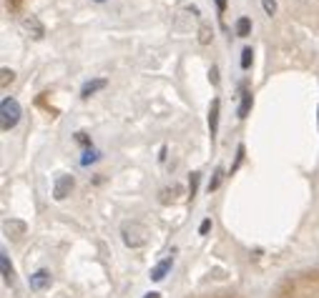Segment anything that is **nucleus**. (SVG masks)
I'll list each match as a JSON object with an SVG mask.
<instances>
[{
  "label": "nucleus",
  "mask_w": 319,
  "mask_h": 298,
  "mask_svg": "<svg viewBox=\"0 0 319 298\" xmlns=\"http://www.w3.org/2000/svg\"><path fill=\"white\" fill-rule=\"evenodd\" d=\"M219 98H214L211 103V110H209V130H211V138L216 135V128H219Z\"/></svg>",
  "instance_id": "obj_9"
},
{
  "label": "nucleus",
  "mask_w": 319,
  "mask_h": 298,
  "mask_svg": "<svg viewBox=\"0 0 319 298\" xmlns=\"http://www.w3.org/2000/svg\"><path fill=\"white\" fill-rule=\"evenodd\" d=\"M148 228L143 226V223H138V221H126L123 226H121V238H123V243L128 246V248H141V246H146V241H148Z\"/></svg>",
  "instance_id": "obj_1"
},
{
  "label": "nucleus",
  "mask_w": 319,
  "mask_h": 298,
  "mask_svg": "<svg viewBox=\"0 0 319 298\" xmlns=\"http://www.w3.org/2000/svg\"><path fill=\"white\" fill-rule=\"evenodd\" d=\"M249 33H251V20L249 18H239L236 20V35L239 38H246Z\"/></svg>",
  "instance_id": "obj_13"
},
{
  "label": "nucleus",
  "mask_w": 319,
  "mask_h": 298,
  "mask_svg": "<svg viewBox=\"0 0 319 298\" xmlns=\"http://www.w3.org/2000/svg\"><path fill=\"white\" fill-rule=\"evenodd\" d=\"M209 75H211V83H214V85H216V83H219V68H216V65H214V68H211V73H209Z\"/></svg>",
  "instance_id": "obj_22"
},
{
  "label": "nucleus",
  "mask_w": 319,
  "mask_h": 298,
  "mask_svg": "<svg viewBox=\"0 0 319 298\" xmlns=\"http://www.w3.org/2000/svg\"><path fill=\"white\" fill-rule=\"evenodd\" d=\"M316 113H319V110H316Z\"/></svg>",
  "instance_id": "obj_27"
},
{
  "label": "nucleus",
  "mask_w": 319,
  "mask_h": 298,
  "mask_svg": "<svg viewBox=\"0 0 319 298\" xmlns=\"http://www.w3.org/2000/svg\"><path fill=\"white\" fill-rule=\"evenodd\" d=\"M6 233H11V238H21L26 233V223L23 221H6Z\"/></svg>",
  "instance_id": "obj_10"
},
{
  "label": "nucleus",
  "mask_w": 319,
  "mask_h": 298,
  "mask_svg": "<svg viewBox=\"0 0 319 298\" xmlns=\"http://www.w3.org/2000/svg\"><path fill=\"white\" fill-rule=\"evenodd\" d=\"M73 188H76V178L73 176H58L56 183H53V198L56 201H66Z\"/></svg>",
  "instance_id": "obj_3"
},
{
  "label": "nucleus",
  "mask_w": 319,
  "mask_h": 298,
  "mask_svg": "<svg viewBox=\"0 0 319 298\" xmlns=\"http://www.w3.org/2000/svg\"><path fill=\"white\" fill-rule=\"evenodd\" d=\"M106 88V80L103 78H98V80H88L86 85H83V90H81V98H91L93 93H98V90H103Z\"/></svg>",
  "instance_id": "obj_8"
},
{
  "label": "nucleus",
  "mask_w": 319,
  "mask_h": 298,
  "mask_svg": "<svg viewBox=\"0 0 319 298\" xmlns=\"http://www.w3.org/2000/svg\"><path fill=\"white\" fill-rule=\"evenodd\" d=\"M98 3H101V0H98Z\"/></svg>",
  "instance_id": "obj_26"
},
{
  "label": "nucleus",
  "mask_w": 319,
  "mask_h": 298,
  "mask_svg": "<svg viewBox=\"0 0 319 298\" xmlns=\"http://www.w3.org/2000/svg\"><path fill=\"white\" fill-rule=\"evenodd\" d=\"M219 183H221V171H216V173H214V178H211V183H209V193H211Z\"/></svg>",
  "instance_id": "obj_19"
},
{
  "label": "nucleus",
  "mask_w": 319,
  "mask_h": 298,
  "mask_svg": "<svg viewBox=\"0 0 319 298\" xmlns=\"http://www.w3.org/2000/svg\"><path fill=\"white\" fill-rule=\"evenodd\" d=\"M216 5H219V10H224V5H226V0H216Z\"/></svg>",
  "instance_id": "obj_25"
},
{
  "label": "nucleus",
  "mask_w": 319,
  "mask_h": 298,
  "mask_svg": "<svg viewBox=\"0 0 319 298\" xmlns=\"http://www.w3.org/2000/svg\"><path fill=\"white\" fill-rule=\"evenodd\" d=\"M171 263H174L171 258H164L161 263H158V266L151 271V281H164V278H166V273L171 271Z\"/></svg>",
  "instance_id": "obj_7"
},
{
  "label": "nucleus",
  "mask_w": 319,
  "mask_h": 298,
  "mask_svg": "<svg viewBox=\"0 0 319 298\" xmlns=\"http://www.w3.org/2000/svg\"><path fill=\"white\" fill-rule=\"evenodd\" d=\"M251 103H254L251 93H249V90H244V93H241V105H239V118H246V115H249Z\"/></svg>",
  "instance_id": "obj_12"
},
{
  "label": "nucleus",
  "mask_w": 319,
  "mask_h": 298,
  "mask_svg": "<svg viewBox=\"0 0 319 298\" xmlns=\"http://www.w3.org/2000/svg\"><path fill=\"white\" fill-rule=\"evenodd\" d=\"M251 55H254L251 48H244V50H241V68H244V70H249V65H251Z\"/></svg>",
  "instance_id": "obj_16"
},
{
  "label": "nucleus",
  "mask_w": 319,
  "mask_h": 298,
  "mask_svg": "<svg viewBox=\"0 0 319 298\" xmlns=\"http://www.w3.org/2000/svg\"><path fill=\"white\" fill-rule=\"evenodd\" d=\"M21 25H23V30H26V33H31L36 40H41V38L46 35V28H43V23H41L36 15H23Z\"/></svg>",
  "instance_id": "obj_4"
},
{
  "label": "nucleus",
  "mask_w": 319,
  "mask_h": 298,
  "mask_svg": "<svg viewBox=\"0 0 319 298\" xmlns=\"http://www.w3.org/2000/svg\"><path fill=\"white\" fill-rule=\"evenodd\" d=\"M143 298H161V293H156V291H151V293H146Z\"/></svg>",
  "instance_id": "obj_24"
},
{
  "label": "nucleus",
  "mask_w": 319,
  "mask_h": 298,
  "mask_svg": "<svg viewBox=\"0 0 319 298\" xmlns=\"http://www.w3.org/2000/svg\"><path fill=\"white\" fill-rule=\"evenodd\" d=\"M96 158H98V153H96V151H88V153L83 156V161H81V163H83V166H88V163H91V161H96Z\"/></svg>",
  "instance_id": "obj_20"
},
{
  "label": "nucleus",
  "mask_w": 319,
  "mask_h": 298,
  "mask_svg": "<svg viewBox=\"0 0 319 298\" xmlns=\"http://www.w3.org/2000/svg\"><path fill=\"white\" fill-rule=\"evenodd\" d=\"M199 178H201L199 173H191V178H189V196H191V198L196 196V188H199Z\"/></svg>",
  "instance_id": "obj_17"
},
{
  "label": "nucleus",
  "mask_w": 319,
  "mask_h": 298,
  "mask_svg": "<svg viewBox=\"0 0 319 298\" xmlns=\"http://www.w3.org/2000/svg\"><path fill=\"white\" fill-rule=\"evenodd\" d=\"M0 75H3V78H0V85H3V88H8V85L16 80V73H13L11 68H3V70H0Z\"/></svg>",
  "instance_id": "obj_15"
},
{
  "label": "nucleus",
  "mask_w": 319,
  "mask_h": 298,
  "mask_svg": "<svg viewBox=\"0 0 319 298\" xmlns=\"http://www.w3.org/2000/svg\"><path fill=\"white\" fill-rule=\"evenodd\" d=\"M31 288H33V291H46V288H51V273H48V271H36V273L31 276Z\"/></svg>",
  "instance_id": "obj_5"
},
{
  "label": "nucleus",
  "mask_w": 319,
  "mask_h": 298,
  "mask_svg": "<svg viewBox=\"0 0 319 298\" xmlns=\"http://www.w3.org/2000/svg\"><path fill=\"white\" fill-rule=\"evenodd\" d=\"M211 38H214L211 25H201V28H199V43H201V45H209V43H211Z\"/></svg>",
  "instance_id": "obj_14"
},
{
  "label": "nucleus",
  "mask_w": 319,
  "mask_h": 298,
  "mask_svg": "<svg viewBox=\"0 0 319 298\" xmlns=\"http://www.w3.org/2000/svg\"><path fill=\"white\" fill-rule=\"evenodd\" d=\"M261 5H264V13L266 15H274L276 13V0H261Z\"/></svg>",
  "instance_id": "obj_18"
},
{
  "label": "nucleus",
  "mask_w": 319,
  "mask_h": 298,
  "mask_svg": "<svg viewBox=\"0 0 319 298\" xmlns=\"http://www.w3.org/2000/svg\"><path fill=\"white\" fill-rule=\"evenodd\" d=\"M181 196H184V188L179 183H174V186H169V188L161 191V203H176Z\"/></svg>",
  "instance_id": "obj_6"
},
{
  "label": "nucleus",
  "mask_w": 319,
  "mask_h": 298,
  "mask_svg": "<svg viewBox=\"0 0 319 298\" xmlns=\"http://www.w3.org/2000/svg\"><path fill=\"white\" fill-rule=\"evenodd\" d=\"M18 120H21V103L16 98H6L0 103V125H3V130H11L18 125Z\"/></svg>",
  "instance_id": "obj_2"
},
{
  "label": "nucleus",
  "mask_w": 319,
  "mask_h": 298,
  "mask_svg": "<svg viewBox=\"0 0 319 298\" xmlns=\"http://www.w3.org/2000/svg\"><path fill=\"white\" fill-rule=\"evenodd\" d=\"M21 3H23V0H8V8H11V10H18Z\"/></svg>",
  "instance_id": "obj_23"
},
{
  "label": "nucleus",
  "mask_w": 319,
  "mask_h": 298,
  "mask_svg": "<svg viewBox=\"0 0 319 298\" xmlns=\"http://www.w3.org/2000/svg\"><path fill=\"white\" fill-rule=\"evenodd\" d=\"M0 271H3L6 283H13V266H11V261H8L6 253H0Z\"/></svg>",
  "instance_id": "obj_11"
},
{
  "label": "nucleus",
  "mask_w": 319,
  "mask_h": 298,
  "mask_svg": "<svg viewBox=\"0 0 319 298\" xmlns=\"http://www.w3.org/2000/svg\"><path fill=\"white\" fill-rule=\"evenodd\" d=\"M209 231H211V221H209V218H206V221H204V223H201V226H199V233H201V236H206V233H209Z\"/></svg>",
  "instance_id": "obj_21"
}]
</instances>
